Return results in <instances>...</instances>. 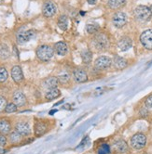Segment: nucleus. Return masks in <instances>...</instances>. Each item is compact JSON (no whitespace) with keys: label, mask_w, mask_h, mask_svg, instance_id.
I'll list each match as a JSON object with an SVG mask.
<instances>
[{"label":"nucleus","mask_w":152,"mask_h":154,"mask_svg":"<svg viewBox=\"0 0 152 154\" xmlns=\"http://www.w3.org/2000/svg\"><path fill=\"white\" fill-rule=\"evenodd\" d=\"M134 17L136 18V20H138L139 21H142V23L148 21L150 20V18L152 17L150 8H147V6H143V5H140V6L136 7L134 11Z\"/></svg>","instance_id":"obj_1"},{"label":"nucleus","mask_w":152,"mask_h":154,"mask_svg":"<svg viewBox=\"0 0 152 154\" xmlns=\"http://www.w3.org/2000/svg\"><path fill=\"white\" fill-rule=\"evenodd\" d=\"M54 54V49L48 46V45H42L37 48V56L42 61H48L50 60Z\"/></svg>","instance_id":"obj_2"},{"label":"nucleus","mask_w":152,"mask_h":154,"mask_svg":"<svg viewBox=\"0 0 152 154\" xmlns=\"http://www.w3.org/2000/svg\"><path fill=\"white\" fill-rule=\"evenodd\" d=\"M140 42L145 48L152 50V29L146 30L141 34Z\"/></svg>","instance_id":"obj_3"},{"label":"nucleus","mask_w":152,"mask_h":154,"mask_svg":"<svg viewBox=\"0 0 152 154\" xmlns=\"http://www.w3.org/2000/svg\"><path fill=\"white\" fill-rule=\"evenodd\" d=\"M146 143H147V137L142 133L135 134L131 139V144H132L133 148H134L136 149H143L146 146Z\"/></svg>","instance_id":"obj_4"},{"label":"nucleus","mask_w":152,"mask_h":154,"mask_svg":"<svg viewBox=\"0 0 152 154\" xmlns=\"http://www.w3.org/2000/svg\"><path fill=\"white\" fill-rule=\"evenodd\" d=\"M35 35H36L35 30L30 29V30H27L24 32H20L16 35V39L19 44H25V43L29 42Z\"/></svg>","instance_id":"obj_5"},{"label":"nucleus","mask_w":152,"mask_h":154,"mask_svg":"<svg viewBox=\"0 0 152 154\" xmlns=\"http://www.w3.org/2000/svg\"><path fill=\"white\" fill-rule=\"evenodd\" d=\"M112 23L116 28H122L127 23V15L122 11L116 12L112 18Z\"/></svg>","instance_id":"obj_6"},{"label":"nucleus","mask_w":152,"mask_h":154,"mask_svg":"<svg viewBox=\"0 0 152 154\" xmlns=\"http://www.w3.org/2000/svg\"><path fill=\"white\" fill-rule=\"evenodd\" d=\"M92 43L97 49H105L108 46V39L104 34H97L92 39Z\"/></svg>","instance_id":"obj_7"},{"label":"nucleus","mask_w":152,"mask_h":154,"mask_svg":"<svg viewBox=\"0 0 152 154\" xmlns=\"http://www.w3.org/2000/svg\"><path fill=\"white\" fill-rule=\"evenodd\" d=\"M56 11H57V7L53 2L49 1V0H48V1H45V3L43 4L42 12H43V15H44L45 17L50 18V17L55 15Z\"/></svg>","instance_id":"obj_8"},{"label":"nucleus","mask_w":152,"mask_h":154,"mask_svg":"<svg viewBox=\"0 0 152 154\" xmlns=\"http://www.w3.org/2000/svg\"><path fill=\"white\" fill-rule=\"evenodd\" d=\"M112 60L109 57L106 56H101L99 58H97L94 61V66L95 68L99 69V70H105L109 68L111 64H112Z\"/></svg>","instance_id":"obj_9"},{"label":"nucleus","mask_w":152,"mask_h":154,"mask_svg":"<svg viewBox=\"0 0 152 154\" xmlns=\"http://www.w3.org/2000/svg\"><path fill=\"white\" fill-rule=\"evenodd\" d=\"M73 76H74V79L76 80V82H78V83H85L88 81V75H87V72L83 69H80V68H77L74 70Z\"/></svg>","instance_id":"obj_10"},{"label":"nucleus","mask_w":152,"mask_h":154,"mask_svg":"<svg viewBox=\"0 0 152 154\" xmlns=\"http://www.w3.org/2000/svg\"><path fill=\"white\" fill-rule=\"evenodd\" d=\"M11 77L16 84H21L24 81V73L20 66L16 65L11 69Z\"/></svg>","instance_id":"obj_11"},{"label":"nucleus","mask_w":152,"mask_h":154,"mask_svg":"<svg viewBox=\"0 0 152 154\" xmlns=\"http://www.w3.org/2000/svg\"><path fill=\"white\" fill-rule=\"evenodd\" d=\"M133 46V41L132 39L128 37V36H124V37H121L119 39L118 43V47L119 48V50L121 51H127L129 50L130 48H132Z\"/></svg>","instance_id":"obj_12"},{"label":"nucleus","mask_w":152,"mask_h":154,"mask_svg":"<svg viewBox=\"0 0 152 154\" xmlns=\"http://www.w3.org/2000/svg\"><path fill=\"white\" fill-rule=\"evenodd\" d=\"M12 100H13V103L17 107H21L26 103V97H25L24 94L21 91L14 92V94L12 96Z\"/></svg>","instance_id":"obj_13"},{"label":"nucleus","mask_w":152,"mask_h":154,"mask_svg":"<svg viewBox=\"0 0 152 154\" xmlns=\"http://www.w3.org/2000/svg\"><path fill=\"white\" fill-rule=\"evenodd\" d=\"M15 130L18 132L19 134H21V136H28L31 133V129H30V125L28 123L25 122H20L16 125Z\"/></svg>","instance_id":"obj_14"},{"label":"nucleus","mask_w":152,"mask_h":154,"mask_svg":"<svg viewBox=\"0 0 152 154\" xmlns=\"http://www.w3.org/2000/svg\"><path fill=\"white\" fill-rule=\"evenodd\" d=\"M54 50H55V52L58 55H60V56H64V55H66L68 52V46H67V44L64 42H58L55 44V46H54Z\"/></svg>","instance_id":"obj_15"},{"label":"nucleus","mask_w":152,"mask_h":154,"mask_svg":"<svg viewBox=\"0 0 152 154\" xmlns=\"http://www.w3.org/2000/svg\"><path fill=\"white\" fill-rule=\"evenodd\" d=\"M58 84H59L58 77H48L47 79L43 81V86L48 89L56 88Z\"/></svg>","instance_id":"obj_16"},{"label":"nucleus","mask_w":152,"mask_h":154,"mask_svg":"<svg viewBox=\"0 0 152 154\" xmlns=\"http://www.w3.org/2000/svg\"><path fill=\"white\" fill-rule=\"evenodd\" d=\"M47 132V125L43 122H37L35 124V135L36 137H41Z\"/></svg>","instance_id":"obj_17"},{"label":"nucleus","mask_w":152,"mask_h":154,"mask_svg":"<svg viewBox=\"0 0 152 154\" xmlns=\"http://www.w3.org/2000/svg\"><path fill=\"white\" fill-rule=\"evenodd\" d=\"M113 64L114 67L118 70H122L124 68L127 67V60L119 56H115L114 60H113Z\"/></svg>","instance_id":"obj_18"},{"label":"nucleus","mask_w":152,"mask_h":154,"mask_svg":"<svg viewBox=\"0 0 152 154\" xmlns=\"http://www.w3.org/2000/svg\"><path fill=\"white\" fill-rule=\"evenodd\" d=\"M11 130V125L6 119H1L0 120V133L5 135L8 134Z\"/></svg>","instance_id":"obj_19"},{"label":"nucleus","mask_w":152,"mask_h":154,"mask_svg":"<svg viewBox=\"0 0 152 154\" xmlns=\"http://www.w3.org/2000/svg\"><path fill=\"white\" fill-rule=\"evenodd\" d=\"M60 96H61V91L56 87V88L49 89V90L46 92L45 97L47 98L48 100H55V98L59 97Z\"/></svg>","instance_id":"obj_20"},{"label":"nucleus","mask_w":152,"mask_h":154,"mask_svg":"<svg viewBox=\"0 0 152 154\" xmlns=\"http://www.w3.org/2000/svg\"><path fill=\"white\" fill-rule=\"evenodd\" d=\"M126 3V0H108L107 5L112 9H118L123 7Z\"/></svg>","instance_id":"obj_21"},{"label":"nucleus","mask_w":152,"mask_h":154,"mask_svg":"<svg viewBox=\"0 0 152 154\" xmlns=\"http://www.w3.org/2000/svg\"><path fill=\"white\" fill-rule=\"evenodd\" d=\"M57 24L62 31H66L68 28V18L66 15H61L58 19Z\"/></svg>","instance_id":"obj_22"},{"label":"nucleus","mask_w":152,"mask_h":154,"mask_svg":"<svg viewBox=\"0 0 152 154\" xmlns=\"http://www.w3.org/2000/svg\"><path fill=\"white\" fill-rule=\"evenodd\" d=\"M81 59H82V61L83 63L85 64H89L92 62V54L91 51L89 50H85L81 53Z\"/></svg>","instance_id":"obj_23"},{"label":"nucleus","mask_w":152,"mask_h":154,"mask_svg":"<svg viewBox=\"0 0 152 154\" xmlns=\"http://www.w3.org/2000/svg\"><path fill=\"white\" fill-rule=\"evenodd\" d=\"M115 149L118 152H126L128 150V146L126 144V142L124 140H119L115 144Z\"/></svg>","instance_id":"obj_24"},{"label":"nucleus","mask_w":152,"mask_h":154,"mask_svg":"<svg viewBox=\"0 0 152 154\" xmlns=\"http://www.w3.org/2000/svg\"><path fill=\"white\" fill-rule=\"evenodd\" d=\"M100 27L97 24H88L86 26V31L87 32H89L90 35H95L98 32Z\"/></svg>","instance_id":"obj_25"},{"label":"nucleus","mask_w":152,"mask_h":154,"mask_svg":"<svg viewBox=\"0 0 152 154\" xmlns=\"http://www.w3.org/2000/svg\"><path fill=\"white\" fill-rule=\"evenodd\" d=\"M9 139H10V141H11L12 143H18V142H20L21 139V135L19 134L18 132L15 130V131L12 132V133H10Z\"/></svg>","instance_id":"obj_26"},{"label":"nucleus","mask_w":152,"mask_h":154,"mask_svg":"<svg viewBox=\"0 0 152 154\" xmlns=\"http://www.w3.org/2000/svg\"><path fill=\"white\" fill-rule=\"evenodd\" d=\"M9 54V51H8V48L6 45H1L0 46V57L2 58H7Z\"/></svg>","instance_id":"obj_27"},{"label":"nucleus","mask_w":152,"mask_h":154,"mask_svg":"<svg viewBox=\"0 0 152 154\" xmlns=\"http://www.w3.org/2000/svg\"><path fill=\"white\" fill-rule=\"evenodd\" d=\"M8 72L4 67H0V83H3L7 80L8 78Z\"/></svg>","instance_id":"obj_28"},{"label":"nucleus","mask_w":152,"mask_h":154,"mask_svg":"<svg viewBox=\"0 0 152 154\" xmlns=\"http://www.w3.org/2000/svg\"><path fill=\"white\" fill-rule=\"evenodd\" d=\"M5 112H8V113L15 112H17V106H16L14 103H8V104H7V106H6Z\"/></svg>","instance_id":"obj_29"},{"label":"nucleus","mask_w":152,"mask_h":154,"mask_svg":"<svg viewBox=\"0 0 152 154\" xmlns=\"http://www.w3.org/2000/svg\"><path fill=\"white\" fill-rule=\"evenodd\" d=\"M110 152V149L106 144H103L98 149V154H108Z\"/></svg>","instance_id":"obj_30"},{"label":"nucleus","mask_w":152,"mask_h":154,"mask_svg":"<svg viewBox=\"0 0 152 154\" xmlns=\"http://www.w3.org/2000/svg\"><path fill=\"white\" fill-rule=\"evenodd\" d=\"M69 79H70V77H69V75L68 74H62V75H60V76H58V80H59V83H61V84H66V83H67L68 81H69Z\"/></svg>","instance_id":"obj_31"},{"label":"nucleus","mask_w":152,"mask_h":154,"mask_svg":"<svg viewBox=\"0 0 152 154\" xmlns=\"http://www.w3.org/2000/svg\"><path fill=\"white\" fill-rule=\"evenodd\" d=\"M6 106H7V100H6V98L4 97H2V96H0V112L5 111Z\"/></svg>","instance_id":"obj_32"},{"label":"nucleus","mask_w":152,"mask_h":154,"mask_svg":"<svg viewBox=\"0 0 152 154\" xmlns=\"http://www.w3.org/2000/svg\"><path fill=\"white\" fill-rule=\"evenodd\" d=\"M7 144V138L3 134H0V147H3Z\"/></svg>","instance_id":"obj_33"},{"label":"nucleus","mask_w":152,"mask_h":154,"mask_svg":"<svg viewBox=\"0 0 152 154\" xmlns=\"http://www.w3.org/2000/svg\"><path fill=\"white\" fill-rule=\"evenodd\" d=\"M146 106H147L148 109H152V95L149 96V97L147 98V100H146Z\"/></svg>","instance_id":"obj_34"},{"label":"nucleus","mask_w":152,"mask_h":154,"mask_svg":"<svg viewBox=\"0 0 152 154\" xmlns=\"http://www.w3.org/2000/svg\"><path fill=\"white\" fill-rule=\"evenodd\" d=\"M87 1H88L90 5H94L96 3V0H87Z\"/></svg>","instance_id":"obj_35"},{"label":"nucleus","mask_w":152,"mask_h":154,"mask_svg":"<svg viewBox=\"0 0 152 154\" xmlns=\"http://www.w3.org/2000/svg\"><path fill=\"white\" fill-rule=\"evenodd\" d=\"M6 152V150L4 149H2V148H0V154H4Z\"/></svg>","instance_id":"obj_36"},{"label":"nucleus","mask_w":152,"mask_h":154,"mask_svg":"<svg viewBox=\"0 0 152 154\" xmlns=\"http://www.w3.org/2000/svg\"><path fill=\"white\" fill-rule=\"evenodd\" d=\"M150 11H151V14H152V5H151V7H150Z\"/></svg>","instance_id":"obj_37"}]
</instances>
